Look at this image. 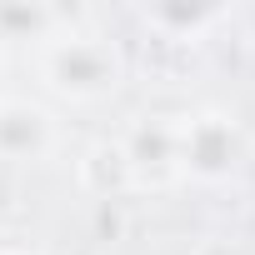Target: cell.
I'll list each match as a JSON object with an SVG mask.
<instances>
[{
	"label": "cell",
	"instance_id": "1",
	"mask_svg": "<svg viewBox=\"0 0 255 255\" xmlns=\"http://www.w3.org/2000/svg\"><path fill=\"white\" fill-rule=\"evenodd\" d=\"M40 75L55 95L65 100H105L120 90L125 80V55L105 40V35H90V30H70V35H50L40 40Z\"/></svg>",
	"mask_w": 255,
	"mask_h": 255
},
{
	"label": "cell",
	"instance_id": "2",
	"mask_svg": "<svg viewBox=\"0 0 255 255\" xmlns=\"http://www.w3.org/2000/svg\"><path fill=\"white\" fill-rule=\"evenodd\" d=\"M240 165V130L230 115H185L180 120V150H175V170L195 175V180H225Z\"/></svg>",
	"mask_w": 255,
	"mask_h": 255
},
{
	"label": "cell",
	"instance_id": "3",
	"mask_svg": "<svg viewBox=\"0 0 255 255\" xmlns=\"http://www.w3.org/2000/svg\"><path fill=\"white\" fill-rule=\"evenodd\" d=\"M55 140H60V125L45 105L0 95V160H15V165L45 160L55 150Z\"/></svg>",
	"mask_w": 255,
	"mask_h": 255
},
{
	"label": "cell",
	"instance_id": "4",
	"mask_svg": "<svg viewBox=\"0 0 255 255\" xmlns=\"http://www.w3.org/2000/svg\"><path fill=\"white\" fill-rule=\"evenodd\" d=\"M60 10L45 5H0V40H50Z\"/></svg>",
	"mask_w": 255,
	"mask_h": 255
},
{
	"label": "cell",
	"instance_id": "5",
	"mask_svg": "<svg viewBox=\"0 0 255 255\" xmlns=\"http://www.w3.org/2000/svg\"><path fill=\"white\" fill-rule=\"evenodd\" d=\"M220 15H225L220 5H200V10H185V5H160V10H145V20H150V25H160V30H165L170 20H175V25H190V30H195V25H215Z\"/></svg>",
	"mask_w": 255,
	"mask_h": 255
},
{
	"label": "cell",
	"instance_id": "6",
	"mask_svg": "<svg viewBox=\"0 0 255 255\" xmlns=\"http://www.w3.org/2000/svg\"><path fill=\"white\" fill-rule=\"evenodd\" d=\"M0 255H20V250H0Z\"/></svg>",
	"mask_w": 255,
	"mask_h": 255
}]
</instances>
